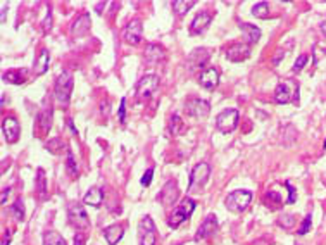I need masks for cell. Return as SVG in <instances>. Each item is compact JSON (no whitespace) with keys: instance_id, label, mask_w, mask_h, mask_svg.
Instances as JSON below:
<instances>
[{"instance_id":"e575fe53","label":"cell","mask_w":326,"mask_h":245,"mask_svg":"<svg viewBox=\"0 0 326 245\" xmlns=\"http://www.w3.org/2000/svg\"><path fill=\"white\" fill-rule=\"evenodd\" d=\"M63 147H64V143H63V140H61V138H54V140H50V142L47 143V149L50 150L52 154H59Z\"/></svg>"},{"instance_id":"7dc6e473","label":"cell","mask_w":326,"mask_h":245,"mask_svg":"<svg viewBox=\"0 0 326 245\" xmlns=\"http://www.w3.org/2000/svg\"><path fill=\"white\" fill-rule=\"evenodd\" d=\"M321 31H323V33H325V37H326V21L321 24Z\"/></svg>"},{"instance_id":"9a60e30c","label":"cell","mask_w":326,"mask_h":245,"mask_svg":"<svg viewBox=\"0 0 326 245\" xmlns=\"http://www.w3.org/2000/svg\"><path fill=\"white\" fill-rule=\"evenodd\" d=\"M217 228V220L214 214H209V216L205 218L204 223L198 226V231L197 235H195V240H204V238L211 237V235H214V231H216Z\"/></svg>"},{"instance_id":"52a82bcc","label":"cell","mask_w":326,"mask_h":245,"mask_svg":"<svg viewBox=\"0 0 326 245\" xmlns=\"http://www.w3.org/2000/svg\"><path fill=\"white\" fill-rule=\"evenodd\" d=\"M239 111L237 109H224L216 117V126L221 133H231L239 126Z\"/></svg>"},{"instance_id":"9c48e42d","label":"cell","mask_w":326,"mask_h":245,"mask_svg":"<svg viewBox=\"0 0 326 245\" xmlns=\"http://www.w3.org/2000/svg\"><path fill=\"white\" fill-rule=\"evenodd\" d=\"M159 87V78L155 74H147L136 83V95L138 99H149V97L157 90Z\"/></svg>"},{"instance_id":"bcb514c9","label":"cell","mask_w":326,"mask_h":245,"mask_svg":"<svg viewBox=\"0 0 326 245\" xmlns=\"http://www.w3.org/2000/svg\"><path fill=\"white\" fill-rule=\"evenodd\" d=\"M2 21H5V4H2Z\"/></svg>"},{"instance_id":"f35d334b","label":"cell","mask_w":326,"mask_h":245,"mask_svg":"<svg viewBox=\"0 0 326 245\" xmlns=\"http://www.w3.org/2000/svg\"><path fill=\"white\" fill-rule=\"evenodd\" d=\"M125 106H126V99H121V106H119V121H121V123H125V119H126Z\"/></svg>"},{"instance_id":"ab89813d","label":"cell","mask_w":326,"mask_h":245,"mask_svg":"<svg viewBox=\"0 0 326 245\" xmlns=\"http://www.w3.org/2000/svg\"><path fill=\"white\" fill-rule=\"evenodd\" d=\"M283 57H285V52H283V50H276V55L273 57V66H278L280 61H282Z\"/></svg>"},{"instance_id":"3957f363","label":"cell","mask_w":326,"mask_h":245,"mask_svg":"<svg viewBox=\"0 0 326 245\" xmlns=\"http://www.w3.org/2000/svg\"><path fill=\"white\" fill-rule=\"evenodd\" d=\"M194 211H195V202L188 197L183 199V202L171 212V216H169V220H168V224L171 228H178L183 221H187L188 218L192 216V212Z\"/></svg>"},{"instance_id":"7a4b0ae2","label":"cell","mask_w":326,"mask_h":245,"mask_svg":"<svg viewBox=\"0 0 326 245\" xmlns=\"http://www.w3.org/2000/svg\"><path fill=\"white\" fill-rule=\"evenodd\" d=\"M71 91H73V74L69 71H63L55 81V99L64 106H67L71 99Z\"/></svg>"},{"instance_id":"d590c367","label":"cell","mask_w":326,"mask_h":245,"mask_svg":"<svg viewBox=\"0 0 326 245\" xmlns=\"http://www.w3.org/2000/svg\"><path fill=\"white\" fill-rule=\"evenodd\" d=\"M309 228H311V214L309 216H305L304 223H302V226L299 228V235H305L309 231Z\"/></svg>"},{"instance_id":"30bf717a","label":"cell","mask_w":326,"mask_h":245,"mask_svg":"<svg viewBox=\"0 0 326 245\" xmlns=\"http://www.w3.org/2000/svg\"><path fill=\"white\" fill-rule=\"evenodd\" d=\"M185 111H187L188 116H194L197 119H205V117L209 116L211 107L209 104L202 99H190L185 104Z\"/></svg>"},{"instance_id":"4dcf8cb0","label":"cell","mask_w":326,"mask_h":245,"mask_svg":"<svg viewBox=\"0 0 326 245\" xmlns=\"http://www.w3.org/2000/svg\"><path fill=\"white\" fill-rule=\"evenodd\" d=\"M66 169H67V175L71 176V178H74V176L78 175V168H76V162H74V157L71 152H67V159H66Z\"/></svg>"},{"instance_id":"e0dca14e","label":"cell","mask_w":326,"mask_h":245,"mask_svg":"<svg viewBox=\"0 0 326 245\" xmlns=\"http://www.w3.org/2000/svg\"><path fill=\"white\" fill-rule=\"evenodd\" d=\"M217 81H219V73H217V69H214V67H207L205 71H202L200 85L204 88L213 90V88L217 87Z\"/></svg>"},{"instance_id":"60d3db41","label":"cell","mask_w":326,"mask_h":245,"mask_svg":"<svg viewBox=\"0 0 326 245\" xmlns=\"http://www.w3.org/2000/svg\"><path fill=\"white\" fill-rule=\"evenodd\" d=\"M50 28H52V14H50V11H48L47 19H45V22H43V29L45 31H48Z\"/></svg>"},{"instance_id":"b9f144b4","label":"cell","mask_w":326,"mask_h":245,"mask_svg":"<svg viewBox=\"0 0 326 245\" xmlns=\"http://www.w3.org/2000/svg\"><path fill=\"white\" fill-rule=\"evenodd\" d=\"M286 187H288V192H290V199H288V202L292 204V202H295V190H293L292 187H290V183H286Z\"/></svg>"},{"instance_id":"277c9868","label":"cell","mask_w":326,"mask_h":245,"mask_svg":"<svg viewBox=\"0 0 326 245\" xmlns=\"http://www.w3.org/2000/svg\"><path fill=\"white\" fill-rule=\"evenodd\" d=\"M209 176H211V168L207 162H200V164H197L194 169H192L190 187H188V190H190L192 194L200 192L202 188H204L205 183H207V179H209Z\"/></svg>"},{"instance_id":"83f0119b","label":"cell","mask_w":326,"mask_h":245,"mask_svg":"<svg viewBox=\"0 0 326 245\" xmlns=\"http://www.w3.org/2000/svg\"><path fill=\"white\" fill-rule=\"evenodd\" d=\"M252 14L259 19H268L269 18V5L268 2H259L252 7Z\"/></svg>"},{"instance_id":"7bdbcfd3","label":"cell","mask_w":326,"mask_h":245,"mask_svg":"<svg viewBox=\"0 0 326 245\" xmlns=\"http://www.w3.org/2000/svg\"><path fill=\"white\" fill-rule=\"evenodd\" d=\"M74 245H85V237H83V235H76V237H74Z\"/></svg>"},{"instance_id":"c3c4849f","label":"cell","mask_w":326,"mask_h":245,"mask_svg":"<svg viewBox=\"0 0 326 245\" xmlns=\"http://www.w3.org/2000/svg\"><path fill=\"white\" fill-rule=\"evenodd\" d=\"M2 245H9V238H7V240H4V242H2Z\"/></svg>"},{"instance_id":"44dd1931","label":"cell","mask_w":326,"mask_h":245,"mask_svg":"<svg viewBox=\"0 0 326 245\" xmlns=\"http://www.w3.org/2000/svg\"><path fill=\"white\" fill-rule=\"evenodd\" d=\"M164 59V50L159 45H149L145 50V61L149 64H155Z\"/></svg>"},{"instance_id":"2e32d148","label":"cell","mask_w":326,"mask_h":245,"mask_svg":"<svg viewBox=\"0 0 326 245\" xmlns=\"http://www.w3.org/2000/svg\"><path fill=\"white\" fill-rule=\"evenodd\" d=\"M90 29V16L88 14H81L80 18L74 19V22L71 24V35L76 38L85 37Z\"/></svg>"},{"instance_id":"f6af8a7d","label":"cell","mask_w":326,"mask_h":245,"mask_svg":"<svg viewBox=\"0 0 326 245\" xmlns=\"http://www.w3.org/2000/svg\"><path fill=\"white\" fill-rule=\"evenodd\" d=\"M9 197V188H4L2 190V204H5V199Z\"/></svg>"},{"instance_id":"8d00e7d4","label":"cell","mask_w":326,"mask_h":245,"mask_svg":"<svg viewBox=\"0 0 326 245\" xmlns=\"http://www.w3.org/2000/svg\"><path fill=\"white\" fill-rule=\"evenodd\" d=\"M305 63H307V55H301V57L295 61V64H293V71H301L302 67L305 66Z\"/></svg>"},{"instance_id":"ffe728a7","label":"cell","mask_w":326,"mask_h":245,"mask_svg":"<svg viewBox=\"0 0 326 245\" xmlns=\"http://www.w3.org/2000/svg\"><path fill=\"white\" fill-rule=\"evenodd\" d=\"M123 233H125V228L121 224H112V226H107L104 230V237H106L109 245H116L123 238Z\"/></svg>"},{"instance_id":"484cf974","label":"cell","mask_w":326,"mask_h":245,"mask_svg":"<svg viewBox=\"0 0 326 245\" xmlns=\"http://www.w3.org/2000/svg\"><path fill=\"white\" fill-rule=\"evenodd\" d=\"M195 5V0H174L173 2V11L176 12L178 16L185 14L188 9H192Z\"/></svg>"},{"instance_id":"836d02e7","label":"cell","mask_w":326,"mask_h":245,"mask_svg":"<svg viewBox=\"0 0 326 245\" xmlns=\"http://www.w3.org/2000/svg\"><path fill=\"white\" fill-rule=\"evenodd\" d=\"M278 224L283 228H286V230H290V228L295 226V218H293L292 214H285V216H282L278 220Z\"/></svg>"},{"instance_id":"ac0fdd59","label":"cell","mask_w":326,"mask_h":245,"mask_svg":"<svg viewBox=\"0 0 326 245\" xmlns=\"http://www.w3.org/2000/svg\"><path fill=\"white\" fill-rule=\"evenodd\" d=\"M211 14L209 12H200V14H197L195 16V19L194 21H192V26H190V31L194 35H198V33H202V31H204L205 28H207V26L211 24Z\"/></svg>"},{"instance_id":"f546056e","label":"cell","mask_w":326,"mask_h":245,"mask_svg":"<svg viewBox=\"0 0 326 245\" xmlns=\"http://www.w3.org/2000/svg\"><path fill=\"white\" fill-rule=\"evenodd\" d=\"M185 132V123L181 121L180 116H173L171 117V133L173 135H181Z\"/></svg>"},{"instance_id":"d6986e66","label":"cell","mask_w":326,"mask_h":245,"mask_svg":"<svg viewBox=\"0 0 326 245\" xmlns=\"http://www.w3.org/2000/svg\"><path fill=\"white\" fill-rule=\"evenodd\" d=\"M211 55L209 48H195L190 55H188V63H190V67H198L204 66L207 63V59Z\"/></svg>"},{"instance_id":"f1b7e54d","label":"cell","mask_w":326,"mask_h":245,"mask_svg":"<svg viewBox=\"0 0 326 245\" xmlns=\"http://www.w3.org/2000/svg\"><path fill=\"white\" fill-rule=\"evenodd\" d=\"M38 121H40V128L42 132H48L52 126V111H43V112L40 114V117H38Z\"/></svg>"},{"instance_id":"8fae6325","label":"cell","mask_w":326,"mask_h":245,"mask_svg":"<svg viewBox=\"0 0 326 245\" xmlns=\"http://www.w3.org/2000/svg\"><path fill=\"white\" fill-rule=\"evenodd\" d=\"M142 22L138 21V19H133V21H130L128 24H126L125 31H123V38H125L126 44L130 45H138L140 40H142Z\"/></svg>"},{"instance_id":"d6a6232c","label":"cell","mask_w":326,"mask_h":245,"mask_svg":"<svg viewBox=\"0 0 326 245\" xmlns=\"http://www.w3.org/2000/svg\"><path fill=\"white\" fill-rule=\"evenodd\" d=\"M12 212H14L16 220H19V221L24 220V205H22L21 199H19V200H16V204L12 205Z\"/></svg>"},{"instance_id":"5bb4252c","label":"cell","mask_w":326,"mask_h":245,"mask_svg":"<svg viewBox=\"0 0 326 245\" xmlns=\"http://www.w3.org/2000/svg\"><path fill=\"white\" fill-rule=\"evenodd\" d=\"M176 199H178V185L171 179L162 187L161 194H159V200L162 202V205H171L176 202Z\"/></svg>"},{"instance_id":"7402d4cb","label":"cell","mask_w":326,"mask_h":245,"mask_svg":"<svg viewBox=\"0 0 326 245\" xmlns=\"http://www.w3.org/2000/svg\"><path fill=\"white\" fill-rule=\"evenodd\" d=\"M104 200V192L100 190V188H90L88 190V194L85 195L83 202L87 205H92V207H99L100 204H102Z\"/></svg>"},{"instance_id":"681fc988","label":"cell","mask_w":326,"mask_h":245,"mask_svg":"<svg viewBox=\"0 0 326 245\" xmlns=\"http://www.w3.org/2000/svg\"><path fill=\"white\" fill-rule=\"evenodd\" d=\"M325 149H326V140H325Z\"/></svg>"},{"instance_id":"7c38bea8","label":"cell","mask_w":326,"mask_h":245,"mask_svg":"<svg viewBox=\"0 0 326 245\" xmlns=\"http://www.w3.org/2000/svg\"><path fill=\"white\" fill-rule=\"evenodd\" d=\"M250 55V45L249 44H233L231 47H228L226 57L231 63H242Z\"/></svg>"},{"instance_id":"6da1fadb","label":"cell","mask_w":326,"mask_h":245,"mask_svg":"<svg viewBox=\"0 0 326 245\" xmlns=\"http://www.w3.org/2000/svg\"><path fill=\"white\" fill-rule=\"evenodd\" d=\"M275 100L278 104H288L299 100V83L293 80H283L275 90Z\"/></svg>"},{"instance_id":"cb8c5ba5","label":"cell","mask_w":326,"mask_h":245,"mask_svg":"<svg viewBox=\"0 0 326 245\" xmlns=\"http://www.w3.org/2000/svg\"><path fill=\"white\" fill-rule=\"evenodd\" d=\"M240 29L245 33V37L249 38V42H252V44L261 38V29L257 28V26L249 24V22H242V24H240Z\"/></svg>"},{"instance_id":"8992f818","label":"cell","mask_w":326,"mask_h":245,"mask_svg":"<svg viewBox=\"0 0 326 245\" xmlns=\"http://www.w3.org/2000/svg\"><path fill=\"white\" fill-rule=\"evenodd\" d=\"M252 194L249 190H235L226 197V207L233 212H242L249 207Z\"/></svg>"},{"instance_id":"1f68e13d","label":"cell","mask_w":326,"mask_h":245,"mask_svg":"<svg viewBox=\"0 0 326 245\" xmlns=\"http://www.w3.org/2000/svg\"><path fill=\"white\" fill-rule=\"evenodd\" d=\"M37 187H38V194H40V197L45 199V190H47V187H45V173H43V169H38Z\"/></svg>"},{"instance_id":"ba28073f","label":"cell","mask_w":326,"mask_h":245,"mask_svg":"<svg viewBox=\"0 0 326 245\" xmlns=\"http://www.w3.org/2000/svg\"><path fill=\"white\" fill-rule=\"evenodd\" d=\"M138 242L140 245H155V224L152 218L145 216L138 223Z\"/></svg>"},{"instance_id":"5b68a950","label":"cell","mask_w":326,"mask_h":245,"mask_svg":"<svg viewBox=\"0 0 326 245\" xmlns=\"http://www.w3.org/2000/svg\"><path fill=\"white\" fill-rule=\"evenodd\" d=\"M67 216H69V221L74 228L78 230H88L90 228V221H88L87 212H85L83 204L80 202H71L67 205Z\"/></svg>"},{"instance_id":"74e56055","label":"cell","mask_w":326,"mask_h":245,"mask_svg":"<svg viewBox=\"0 0 326 245\" xmlns=\"http://www.w3.org/2000/svg\"><path fill=\"white\" fill-rule=\"evenodd\" d=\"M152 175H154V169H147L145 175L142 176V185H145V187H149L152 181Z\"/></svg>"},{"instance_id":"ee69618b","label":"cell","mask_w":326,"mask_h":245,"mask_svg":"<svg viewBox=\"0 0 326 245\" xmlns=\"http://www.w3.org/2000/svg\"><path fill=\"white\" fill-rule=\"evenodd\" d=\"M250 245H269V242L268 240H264V238H259V240H256V242H252Z\"/></svg>"},{"instance_id":"4316f807","label":"cell","mask_w":326,"mask_h":245,"mask_svg":"<svg viewBox=\"0 0 326 245\" xmlns=\"http://www.w3.org/2000/svg\"><path fill=\"white\" fill-rule=\"evenodd\" d=\"M43 245H66V240H64L57 231H47L43 235Z\"/></svg>"},{"instance_id":"4fadbf2b","label":"cell","mask_w":326,"mask_h":245,"mask_svg":"<svg viewBox=\"0 0 326 245\" xmlns=\"http://www.w3.org/2000/svg\"><path fill=\"white\" fill-rule=\"evenodd\" d=\"M2 130H4V136L9 143H14L16 140L19 138L21 128H19V123L16 117H4V121H2Z\"/></svg>"},{"instance_id":"d4e9b609","label":"cell","mask_w":326,"mask_h":245,"mask_svg":"<svg viewBox=\"0 0 326 245\" xmlns=\"http://www.w3.org/2000/svg\"><path fill=\"white\" fill-rule=\"evenodd\" d=\"M24 76H26V71H7V73L4 74V81H7V83H14V85H21L24 83Z\"/></svg>"},{"instance_id":"603a6c76","label":"cell","mask_w":326,"mask_h":245,"mask_svg":"<svg viewBox=\"0 0 326 245\" xmlns=\"http://www.w3.org/2000/svg\"><path fill=\"white\" fill-rule=\"evenodd\" d=\"M48 61H50V54H48V50H40V54H38L37 61H35V74H43L45 71L48 69Z\"/></svg>"}]
</instances>
